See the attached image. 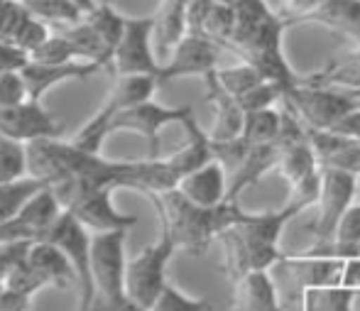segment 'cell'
Instances as JSON below:
<instances>
[{"label": "cell", "instance_id": "4fadbf2b", "mask_svg": "<svg viewBox=\"0 0 360 311\" xmlns=\"http://www.w3.org/2000/svg\"><path fill=\"white\" fill-rule=\"evenodd\" d=\"M223 52L226 49L218 47L211 39L186 34L174 47V52L169 54V59L162 64L160 84H167L172 79H181V76H201L204 79V76H209L211 71L218 69Z\"/></svg>", "mask_w": 360, "mask_h": 311}, {"label": "cell", "instance_id": "9a60e30c", "mask_svg": "<svg viewBox=\"0 0 360 311\" xmlns=\"http://www.w3.org/2000/svg\"><path fill=\"white\" fill-rule=\"evenodd\" d=\"M206 84V101L214 110V123L206 130L211 142H231L243 135L245 125V110L240 108L236 96H231L221 84L216 81V71L204 76Z\"/></svg>", "mask_w": 360, "mask_h": 311}, {"label": "cell", "instance_id": "ac0fdd59", "mask_svg": "<svg viewBox=\"0 0 360 311\" xmlns=\"http://www.w3.org/2000/svg\"><path fill=\"white\" fill-rule=\"evenodd\" d=\"M307 135L319 157V167H331V170L360 177V142L328 130H314V127H307Z\"/></svg>", "mask_w": 360, "mask_h": 311}, {"label": "cell", "instance_id": "7402d4cb", "mask_svg": "<svg viewBox=\"0 0 360 311\" xmlns=\"http://www.w3.org/2000/svg\"><path fill=\"white\" fill-rule=\"evenodd\" d=\"M160 86V76L152 74L113 76V89H110L105 103H110L115 108V113H120L125 108H135V106L152 101V96H155V91Z\"/></svg>", "mask_w": 360, "mask_h": 311}, {"label": "cell", "instance_id": "44dd1931", "mask_svg": "<svg viewBox=\"0 0 360 311\" xmlns=\"http://www.w3.org/2000/svg\"><path fill=\"white\" fill-rule=\"evenodd\" d=\"M27 260L44 279H47L49 287L54 289H72L74 284H79L76 272L69 262V258L64 255L62 248L52 246L47 241H37L32 243L27 250Z\"/></svg>", "mask_w": 360, "mask_h": 311}, {"label": "cell", "instance_id": "2e32d148", "mask_svg": "<svg viewBox=\"0 0 360 311\" xmlns=\"http://www.w3.org/2000/svg\"><path fill=\"white\" fill-rule=\"evenodd\" d=\"M101 69H103V64H98V62H69V64L30 62L22 69V76H25V84H27V91H30V101L42 103V96L47 94L49 89H54V86L64 84V81H72V79L84 81Z\"/></svg>", "mask_w": 360, "mask_h": 311}, {"label": "cell", "instance_id": "7a4b0ae2", "mask_svg": "<svg viewBox=\"0 0 360 311\" xmlns=\"http://www.w3.org/2000/svg\"><path fill=\"white\" fill-rule=\"evenodd\" d=\"M145 196L155 206L162 231L169 233L176 250H186L189 255H204L223 231L248 221L250 216L238 206V201H223L221 206L206 208L191 203L176 189L162 193H145Z\"/></svg>", "mask_w": 360, "mask_h": 311}, {"label": "cell", "instance_id": "4dcf8cb0", "mask_svg": "<svg viewBox=\"0 0 360 311\" xmlns=\"http://www.w3.org/2000/svg\"><path fill=\"white\" fill-rule=\"evenodd\" d=\"M287 99V91L280 84H272V81H262V84L252 86L248 94H243L238 99L240 108L245 113H255V110H267V108H277V103Z\"/></svg>", "mask_w": 360, "mask_h": 311}, {"label": "cell", "instance_id": "f6af8a7d", "mask_svg": "<svg viewBox=\"0 0 360 311\" xmlns=\"http://www.w3.org/2000/svg\"><path fill=\"white\" fill-rule=\"evenodd\" d=\"M358 260H360V258H358Z\"/></svg>", "mask_w": 360, "mask_h": 311}, {"label": "cell", "instance_id": "4316f807", "mask_svg": "<svg viewBox=\"0 0 360 311\" xmlns=\"http://www.w3.org/2000/svg\"><path fill=\"white\" fill-rule=\"evenodd\" d=\"M47 186L44 182L34 179V177H25V179L10 182V184H0V226L15 216L25 203L32 196H37L42 189Z\"/></svg>", "mask_w": 360, "mask_h": 311}, {"label": "cell", "instance_id": "9c48e42d", "mask_svg": "<svg viewBox=\"0 0 360 311\" xmlns=\"http://www.w3.org/2000/svg\"><path fill=\"white\" fill-rule=\"evenodd\" d=\"M152 30H155V18H128L125 32L120 44L113 52L110 62V74L113 76H133V74H152L160 76V59L155 54V42H152Z\"/></svg>", "mask_w": 360, "mask_h": 311}, {"label": "cell", "instance_id": "b9f144b4", "mask_svg": "<svg viewBox=\"0 0 360 311\" xmlns=\"http://www.w3.org/2000/svg\"><path fill=\"white\" fill-rule=\"evenodd\" d=\"M328 132H336V135L351 137V140L360 142V108H356L353 113H348L341 123L333 127V130H328Z\"/></svg>", "mask_w": 360, "mask_h": 311}, {"label": "cell", "instance_id": "e0dca14e", "mask_svg": "<svg viewBox=\"0 0 360 311\" xmlns=\"http://www.w3.org/2000/svg\"><path fill=\"white\" fill-rule=\"evenodd\" d=\"M228 184H231V179H228L226 167L218 160H211L209 165H204L201 170L186 174L184 179L176 184V191L189 198L191 203L214 208V206H221L228 198Z\"/></svg>", "mask_w": 360, "mask_h": 311}, {"label": "cell", "instance_id": "5bb4252c", "mask_svg": "<svg viewBox=\"0 0 360 311\" xmlns=\"http://www.w3.org/2000/svg\"><path fill=\"white\" fill-rule=\"evenodd\" d=\"M236 32V13L226 0H191L186 8V34L216 42L228 52Z\"/></svg>", "mask_w": 360, "mask_h": 311}, {"label": "cell", "instance_id": "277c9868", "mask_svg": "<svg viewBox=\"0 0 360 311\" xmlns=\"http://www.w3.org/2000/svg\"><path fill=\"white\" fill-rule=\"evenodd\" d=\"M125 241H128V231L94 236L96 297L89 311H120L130 302L125 289V269H128Z\"/></svg>", "mask_w": 360, "mask_h": 311}, {"label": "cell", "instance_id": "8992f818", "mask_svg": "<svg viewBox=\"0 0 360 311\" xmlns=\"http://www.w3.org/2000/svg\"><path fill=\"white\" fill-rule=\"evenodd\" d=\"M285 103L304 125L314 130H333L348 113L360 108V101L353 99L348 91L307 84V81L289 91Z\"/></svg>", "mask_w": 360, "mask_h": 311}, {"label": "cell", "instance_id": "d4e9b609", "mask_svg": "<svg viewBox=\"0 0 360 311\" xmlns=\"http://www.w3.org/2000/svg\"><path fill=\"white\" fill-rule=\"evenodd\" d=\"M282 132V108H267L245 113V125H243V140L250 145H267L275 142Z\"/></svg>", "mask_w": 360, "mask_h": 311}, {"label": "cell", "instance_id": "3957f363", "mask_svg": "<svg viewBox=\"0 0 360 311\" xmlns=\"http://www.w3.org/2000/svg\"><path fill=\"white\" fill-rule=\"evenodd\" d=\"M59 198L62 208L74 216L91 233H113L130 231L138 226V216L123 213L113 206V191L110 186H101L86 179H62L49 186Z\"/></svg>", "mask_w": 360, "mask_h": 311}, {"label": "cell", "instance_id": "52a82bcc", "mask_svg": "<svg viewBox=\"0 0 360 311\" xmlns=\"http://www.w3.org/2000/svg\"><path fill=\"white\" fill-rule=\"evenodd\" d=\"M42 241L62 248L64 255L72 262L76 279H79V309L89 311L96 297V282H94V233L84 228L74 216L67 211L57 218L52 228L44 233Z\"/></svg>", "mask_w": 360, "mask_h": 311}, {"label": "cell", "instance_id": "f546056e", "mask_svg": "<svg viewBox=\"0 0 360 311\" xmlns=\"http://www.w3.org/2000/svg\"><path fill=\"white\" fill-rule=\"evenodd\" d=\"M216 81L228 91L231 96L240 99L243 94L252 89V86L262 84V76L257 74L248 62H238L233 66H218L216 69Z\"/></svg>", "mask_w": 360, "mask_h": 311}, {"label": "cell", "instance_id": "e575fe53", "mask_svg": "<svg viewBox=\"0 0 360 311\" xmlns=\"http://www.w3.org/2000/svg\"><path fill=\"white\" fill-rule=\"evenodd\" d=\"M49 27H47V23L44 20H39V18H34L32 13L25 18V23L18 27V32L13 34V39L10 42L15 44V47H20L22 52H27V54H32L34 49L39 47V44L44 42V39L49 37Z\"/></svg>", "mask_w": 360, "mask_h": 311}, {"label": "cell", "instance_id": "8d00e7d4", "mask_svg": "<svg viewBox=\"0 0 360 311\" xmlns=\"http://www.w3.org/2000/svg\"><path fill=\"white\" fill-rule=\"evenodd\" d=\"M27 15L30 10L25 8L22 0H0V39L10 42Z\"/></svg>", "mask_w": 360, "mask_h": 311}, {"label": "cell", "instance_id": "6da1fadb", "mask_svg": "<svg viewBox=\"0 0 360 311\" xmlns=\"http://www.w3.org/2000/svg\"><path fill=\"white\" fill-rule=\"evenodd\" d=\"M299 213L302 208L285 201V206L277 211L250 213L248 221L223 231L218 236V246L228 282L236 284L250 272H272L287 255L280 250L282 231Z\"/></svg>", "mask_w": 360, "mask_h": 311}, {"label": "cell", "instance_id": "484cf974", "mask_svg": "<svg viewBox=\"0 0 360 311\" xmlns=\"http://www.w3.org/2000/svg\"><path fill=\"white\" fill-rule=\"evenodd\" d=\"M84 20L101 34V39L105 42V47H108L110 54H113L115 47L120 44V39H123L128 18H125V15H120L118 10H113L108 3H98Z\"/></svg>", "mask_w": 360, "mask_h": 311}, {"label": "cell", "instance_id": "cb8c5ba5", "mask_svg": "<svg viewBox=\"0 0 360 311\" xmlns=\"http://www.w3.org/2000/svg\"><path fill=\"white\" fill-rule=\"evenodd\" d=\"M113 118H115V108L110 103H103L98 113H96L91 120H86L69 142H72L76 150H81V152L101 155L105 137L113 135Z\"/></svg>", "mask_w": 360, "mask_h": 311}, {"label": "cell", "instance_id": "8fae6325", "mask_svg": "<svg viewBox=\"0 0 360 311\" xmlns=\"http://www.w3.org/2000/svg\"><path fill=\"white\" fill-rule=\"evenodd\" d=\"M191 115H194V110H191L189 106H184V108H167V106H160V103H155V101H147V103H140V106H135V108H125V110H120V113H115L113 132H120V130L140 132L147 142V157L157 160V157H162V152H160L162 127L172 125V123L184 125Z\"/></svg>", "mask_w": 360, "mask_h": 311}, {"label": "cell", "instance_id": "d6986e66", "mask_svg": "<svg viewBox=\"0 0 360 311\" xmlns=\"http://www.w3.org/2000/svg\"><path fill=\"white\" fill-rule=\"evenodd\" d=\"M231 287V311H277L282 307L280 289L270 272H250Z\"/></svg>", "mask_w": 360, "mask_h": 311}, {"label": "cell", "instance_id": "d590c367", "mask_svg": "<svg viewBox=\"0 0 360 311\" xmlns=\"http://www.w3.org/2000/svg\"><path fill=\"white\" fill-rule=\"evenodd\" d=\"M30 101V91L25 84L22 71H8L0 74V108H10V106H20Z\"/></svg>", "mask_w": 360, "mask_h": 311}, {"label": "cell", "instance_id": "ba28073f", "mask_svg": "<svg viewBox=\"0 0 360 311\" xmlns=\"http://www.w3.org/2000/svg\"><path fill=\"white\" fill-rule=\"evenodd\" d=\"M356 191H358L356 174L331 170V167H321V191H319V201L314 206L316 208V216H314V226H311L314 243L333 241L343 216L356 203Z\"/></svg>", "mask_w": 360, "mask_h": 311}, {"label": "cell", "instance_id": "7c38bea8", "mask_svg": "<svg viewBox=\"0 0 360 311\" xmlns=\"http://www.w3.org/2000/svg\"><path fill=\"white\" fill-rule=\"evenodd\" d=\"M64 123L42 108L37 101H25L20 106L0 108V135L10 137L15 142L30 145L34 140H49V137H62Z\"/></svg>", "mask_w": 360, "mask_h": 311}, {"label": "cell", "instance_id": "74e56055", "mask_svg": "<svg viewBox=\"0 0 360 311\" xmlns=\"http://www.w3.org/2000/svg\"><path fill=\"white\" fill-rule=\"evenodd\" d=\"M323 5V0H280V15L282 20L292 27V25H307V20L316 13Z\"/></svg>", "mask_w": 360, "mask_h": 311}, {"label": "cell", "instance_id": "ee69618b", "mask_svg": "<svg viewBox=\"0 0 360 311\" xmlns=\"http://www.w3.org/2000/svg\"><path fill=\"white\" fill-rule=\"evenodd\" d=\"M226 3H231V0H226Z\"/></svg>", "mask_w": 360, "mask_h": 311}, {"label": "cell", "instance_id": "ffe728a7", "mask_svg": "<svg viewBox=\"0 0 360 311\" xmlns=\"http://www.w3.org/2000/svg\"><path fill=\"white\" fill-rule=\"evenodd\" d=\"M307 25H323L351 47H360V0H323Z\"/></svg>", "mask_w": 360, "mask_h": 311}, {"label": "cell", "instance_id": "836d02e7", "mask_svg": "<svg viewBox=\"0 0 360 311\" xmlns=\"http://www.w3.org/2000/svg\"><path fill=\"white\" fill-rule=\"evenodd\" d=\"M150 311H214V304L209 299H196L189 294L179 292L176 287L167 284L165 292L160 294V299L155 302V307Z\"/></svg>", "mask_w": 360, "mask_h": 311}, {"label": "cell", "instance_id": "f35d334b", "mask_svg": "<svg viewBox=\"0 0 360 311\" xmlns=\"http://www.w3.org/2000/svg\"><path fill=\"white\" fill-rule=\"evenodd\" d=\"M30 246L32 243H0V292L5 289V282H8V274L13 272V267L27 255Z\"/></svg>", "mask_w": 360, "mask_h": 311}, {"label": "cell", "instance_id": "7bdbcfd3", "mask_svg": "<svg viewBox=\"0 0 360 311\" xmlns=\"http://www.w3.org/2000/svg\"><path fill=\"white\" fill-rule=\"evenodd\" d=\"M76 5H79V8H81V10H84V13H86V15H89V13H91V10H94V8H96V3H94V0H76Z\"/></svg>", "mask_w": 360, "mask_h": 311}, {"label": "cell", "instance_id": "1f68e13d", "mask_svg": "<svg viewBox=\"0 0 360 311\" xmlns=\"http://www.w3.org/2000/svg\"><path fill=\"white\" fill-rule=\"evenodd\" d=\"M30 62L37 64H69V62H81L76 57L74 47L69 44V39L64 37L62 32L59 34H49L32 54H30Z\"/></svg>", "mask_w": 360, "mask_h": 311}, {"label": "cell", "instance_id": "ab89813d", "mask_svg": "<svg viewBox=\"0 0 360 311\" xmlns=\"http://www.w3.org/2000/svg\"><path fill=\"white\" fill-rule=\"evenodd\" d=\"M30 64V54L22 52L20 47H15L13 42L0 39V74L8 71H22Z\"/></svg>", "mask_w": 360, "mask_h": 311}, {"label": "cell", "instance_id": "603a6c76", "mask_svg": "<svg viewBox=\"0 0 360 311\" xmlns=\"http://www.w3.org/2000/svg\"><path fill=\"white\" fill-rule=\"evenodd\" d=\"M302 81L316 86H333L341 91H360V47H351L343 59H333L323 69L302 76Z\"/></svg>", "mask_w": 360, "mask_h": 311}, {"label": "cell", "instance_id": "d6a6232c", "mask_svg": "<svg viewBox=\"0 0 360 311\" xmlns=\"http://www.w3.org/2000/svg\"><path fill=\"white\" fill-rule=\"evenodd\" d=\"M44 287H49L47 279H44L42 274H39L37 269L30 265L27 255H25V258L15 265L13 272L8 274V282H5V289H10V292H18V294H27V297H34V294H37L39 289H44Z\"/></svg>", "mask_w": 360, "mask_h": 311}, {"label": "cell", "instance_id": "83f0119b", "mask_svg": "<svg viewBox=\"0 0 360 311\" xmlns=\"http://www.w3.org/2000/svg\"><path fill=\"white\" fill-rule=\"evenodd\" d=\"M22 3L34 18L44 20V23L76 25L86 18V13L76 5V0H22Z\"/></svg>", "mask_w": 360, "mask_h": 311}, {"label": "cell", "instance_id": "5b68a950", "mask_svg": "<svg viewBox=\"0 0 360 311\" xmlns=\"http://www.w3.org/2000/svg\"><path fill=\"white\" fill-rule=\"evenodd\" d=\"M174 253H176V246H174V241H172V236L160 228L157 243L145 246L133 260H128L125 289H128V297L133 299L138 307H143L147 311L155 307L160 294L165 292V287L169 284L167 282V265H169Z\"/></svg>", "mask_w": 360, "mask_h": 311}, {"label": "cell", "instance_id": "f1b7e54d", "mask_svg": "<svg viewBox=\"0 0 360 311\" xmlns=\"http://www.w3.org/2000/svg\"><path fill=\"white\" fill-rule=\"evenodd\" d=\"M27 174V145L0 135V184L25 179Z\"/></svg>", "mask_w": 360, "mask_h": 311}, {"label": "cell", "instance_id": "60d3db41", "mask_svg": "<svg viewBox=\"0 0 360 311\" xmlns=\"http://www.w3.org/2000/svg\"><path fill=\"white\" fill-rule=\"evenodd\" d=\"M30 307H32V297L27 294L10 292V289L0 292V311H30Z\"/></svg>", "mask_w": 360, "mask_h": 311}, {"label": "cell", "instance_id": "30bf717a", "mask_svg": "<svg viewBox=\"0 0 360 311\" xmlns=\"http://www.w3.org/2000/svg\"><path fill=\"white\" fill-rule=\"evenodd\" d=\"M64 213L59 198L49 186L32 196L10 221L0 226V243H37Z\"/></svg>", "mask_w": 360, "mask_h": 311}]
</instances>
